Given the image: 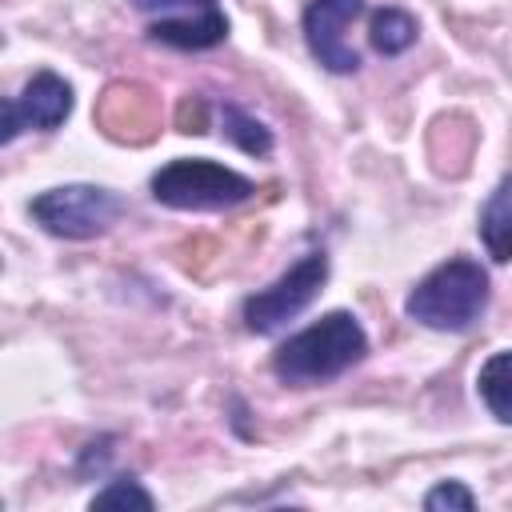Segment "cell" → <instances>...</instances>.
I'll list each match as a JSON object with an SVG mask.
<instances>
[{"label":"cell","mask_w":512,"mask_h":512,"mask_svg":"<svg viewBox=\"0 0 512 512\" xmlns=\"http://www.w3.org/2000/svg\"><path fill=\"white\" fill-rule=\"evenodd\" d=\"M364 352H368V336H364L360 320L352 312H328V316H320L316 324H308L304 332L288 336L276 348L272 372L284 384L308 388V384L336 380L340 372L360 364Z\"/></svg>","instance_id":"obj_1"},{"label":"cell","mask_w":512,"mask_h":512,"mask_svg":"<svg viewBox=\"0 0 512 512\" xmlns=\"http://www.w3.org/2000/svg\"><path fill=\"white\" fill-rule=\"evenodd\" d=\"M484 308H488V272L468 256H452L440 268H432L404 300V312L436 332H464L480 320Z\"/></svg>","instance_id":"obj_2"},{"label":"cell","mask_w":512,"mask_h":512,"mask_svg":"<svg viewBox=\"0 0 512 512\" xmlns=\"http://www.w3.org/2000/svg\"><path fill=\"white\" fill-rule=\"evenodd\" d=\"M252 192H256V184L248 176H240L236 168H224L216 160H204V156H180L152 176V196L160 204L192 208V212L232 208V204L248 200Z\"/></svg>","instance_id":"obj_3"},{"label":"cell","mask_w":512,"mask_h":512,"mask_svg":"<svg viewBox=\"0 0 512 512\" xmlns=\"http://www.w3.org/2000/svg\"><path fill=\"white\" fill-rule=\"evenodd\" d=\"M28 208L36 216V224L48 228L52 236L88 240V236L108 232L124 204L116 192H108L100 184H60V188L40 192Z\"/></svg>","instance_id":"obj_4"},{"label":"cell","mask_w":512,"mask_h":512,"mask_svg":"<svg viewBox=\"0 0 512 512\" xmlns=\"http://www.w3.org/2000/svg\"><path fill=\"white\" fill-rule=\"evenodd\" d=\"M324 280H328V256L324 252L300 256L280 280H272L268 288H260V292H252L244 300V324L252 332H260V336L284 328L288 320H296L316 300V292L324 288Z\"/></svg>","instance_id":"obj_5"},{"label":"cell","mask_w":512,"mask_h":512,"mask_svg":"<svg viewBox=\"0 0 512 512\" xmlns=\"http://www.w3.org/2000/svg\"><path fill=\"white\" fill-rule=\"evenodd\" d=\"M72 112V84L56 72H36L20 96L4 100V128H0V140L12 144L24 128H40V132H52L68 120Z\"/></svg>","instance_id":"obj_6"},{"label":"cell","mask_w":512,"mask_h":512,"mask_svg":"<svg viewBox=\"0 0 512 512\" xmlns=\"http://www.w3.org/2000/svg\"><path fill=\"white\" fill-rule=\"evenodd\" d=\"M364 12V0H312L304 8V40L328 72H356L360 56L348 44V24Z\"/></svg>","instance_id":"obj_7"},{"label":"cell","mask_w":512,"mask_h":512,"mask_svg":"<svg viewBox=\"0 0 512 512\" xmlns=\"http://www.w3.org/2000/svg\"><path fill=\"white\" fill-rule=\"evenodd\" d=\"M148 36L156 44H168V48L200 52V48H216L228 36V16L220 8H208V12H196V16H164L148 28Z\"/></svg>","instance_id":"obj_8"},{"label":"cell","mask_w":512,"mask_h":512,"mask_svg":"<svg viewBox=\"0 0 512 512\" xmlns=\"http://www.w3.org/2000/svg\"><path fill=\"white\" fill-rule=\"evenodd\" d=\"M480 240L492 260L508 264L512 260V176L496 184V192L480 208Z\"/></svg>","instance_id":"obj_9"},{"label":"cell","mask_w":512,"mask_h":512,"mask_svg":"<svg viewBox=\"0 0 512 512\" xmlns=\"http://www.w3.org/2000/svg\"><path fill=\"white\" fill-rule=\"evenodd\" d=\"M476 392L484 400V408L512 424V348L508 352H492L484 364H480V376H476Z\"/></svg>","instance_id":"obj_10"},{"label":"cell","mask_w":512,"mask_h":512,"mask_svg":"<svg viewBox=\"0 0 512 512\" xmlns=\"http://www.w3.org/2000/svg\"><path fill=\"white\" fill-rule=\"evenodd\" d=\"M416 32L420 28H416V20L404 8H380L372 16V28H368L372 48L384 52V56H400L404 48H412L416 44Z\"/></svg>","instance_id":"obj_11"},{"label":"cell","mask_w":512,"mask_h":512,"mask_svg":"<svg viewBox=\"0 0 512 512\" xmlns=\"http://www.w3.org/2000/svg\"><path fill=\"white\" fill-rule=\"evenodd\" d=\"M224 136L248 156H268L272 152V132L260 120H252L248 112H240L236 104H224Z\"/></svg>","instance_id":"obj_12"},{"label":"cell","mask_w":512,"mask_h":512,"mask_svg":"<svg viewBox=\"0 0 512 512\" xmlns=\"http://www.w3.org/2000/svg\"><path fill=\"white\" fill-rule=\"evenodd\" d=\"M152 504H156V500H152L132 476H120V480H112L104 492L92 496V508H144V512H148Z\"/></svg>","instance_id":"obj_13"},{"label":"cell","mask_w":512,"mask_h":512,"mask_svg":"<svg viewBox=\"0 0 512 512\" xmlns=\"http://www.w3.org/2000/svg\"><path fill=\"white\" fill-rule=\"evenodd\" d=\"M424 508L428 512H436V508H476V496L460 484V480H444V484H436L428 496H424Z\"/></svg>","instance_id":"obj_14"},{"label":"cell","mask_w":512,"mask_h":512,"mask_svg":"<svg viewBox=\"0 0 512 512\" xmlns=\"http://www.w3.org/2000/svg\"><path fill=\"white\" fill-rule=\"evenodd\" d=\"M140 12H156V8H196V12H204V8H216L212 0H132Z\"/></svg>","instance_id":"obj_15"}]
</instances>
